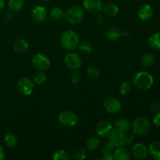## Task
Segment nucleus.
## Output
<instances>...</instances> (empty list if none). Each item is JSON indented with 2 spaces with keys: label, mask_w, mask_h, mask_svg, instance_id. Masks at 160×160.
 Segmentation results:
<instances>
[{
  "label": "nucleus",
  "mask_w": 160,
  "mask_h": 160,
  "mask_svg": "<svg viewBox=\"0 0 160 160\" xmlns=\"http://www.w3.org/2000/svg\"><path fill=\"white\" fill-rule=\"evenodd\" d=\"M133 84L136 88L141 90H148L152 87L154 84V78L148 72H138L134 77Z\"/></svg>",
  "instance_id": "f257e3e1"
},
{
  "label": "nucleus",
  "mask_w": 160,
  "mask_h": 160,
  "mask_svg": "<svg viewBox=\"0 0 160 160\" xmlns=\"http://www.w3.org/2000/svg\"><path fill=\"white\" fill-rule=\"evenodd\" d=\"M61 45L62 48L67 51L76 49L79 45V38L78 34L72 30L64 31L61 36Z\"/></svg>",
  "instance_id": "f03ea898"
},
{
  "label": "nucleus",
  "mask_w": 160,
  "mask_h": 160,
  "mask_svg": "<svg viewBox=\"0 0 160 160\" xmlns=\"http://www.w3.org/2000/svg\"><path fill=\"white\" fill-rule=\"evenodd\" d=\"M150 122L144 117H138L134 119L132 123V131L135 135L145 136L150 131Z\"/></svg>",
  "instance_id": "7ed1b4c3"
},
{
  "label": "nucleus",
  "mask_w": 160,
  "mask_h": 160,
  "mask_svg": "<svg viewBox=\"0 0 160 160\" xmlns=\"http://www.w3.org/2000/svg\"><path fill=\"white\" fill-rule=\"evenodd\" d=\"M84 12L81 7L78 6H72L65 12L64 18L71 24H78L82 21Z\"/></svg>",
  "instance_id": "20e7f679"
},
{
  "label": "nucleus",
  "mask_w": 160,
  "mask_h": 160,
  "mask_svg": "<svg viewBox=\"0 0 160 160\" xmlns=\"http://www.w3.org/2000/svg\"><path fill=\"white\" fill-rule=\"evenodd\" d=\"M32 65L38 71H45L51 65L50 59L45 54L38 53L32 58Z\"/></svg>",
  "instance_id": "39448f33"
},
{
  "label": "nucleus",
  "mask_w": 160,
  "mask_h": 160,
  "mask_svg": "<svg viewBox=\"0 0 160 160\" xmlns=\"http://www.w3.org/2000/svg\"><path fill=\"white\" fill-rule=\"evenodd\" d=\"M78 120L79 118L78 115L70 110L63 111L59 115V123L66 128H73L76 126Z\"/></svg>",
  "instance_id": "423d86ee"
},
{
  "label": "nucleus",
  "mask_w": 160,
  "mask_h": 160,
  "mask_svg": "<svg viewBox=\"0 0 160 160\" xmlns=\"http://www.w3.org/2000/svg\"><path fill=\"white\" fill-rule=\"evenodd\" d=\"M17 88L21 95L28 96L32 94L34 88V84L30 78H22L17 82Z\"/></svg>",
  "instance_id": "0eeeda50"
},
{
  "label": "nucleus",
  "mask_w": 160,
  "mask_h": 160,
  "mask_svg": "<svg viewBox=\"0 0 160 160\" xmlns=\"http://www.w3.org/2000/svg\"><path fill=\"white\" fill-rule=\"evenodd\" d=\"M64 62L66 66L72 70H78L82 65L81 56L75 52L67 53L64 57Z\"/></svg>",
  "instance_id": "6e6552de"
},
{
  "label": "nucleus",
  "mask_w": 160,
  "mask_h": 160,
  "mask_svg": "<svg viewBox=\"0 0 160 160\" xmlns=\"http://www.w3.org/2000/svg\"><path fill=\"white\" fill-rule=\"evenodd\" d=\"M113 131V126L108 120H102L97 124L95 131L98 137L108 138Z\"/></svg>",
  "instance_id": "1a4fd4ad"
},
{
  "label": "nucleus",
  "mask_w": 160,
  "mask_h": 160,
  "mask_svg": "<svg viewBox=\"0 0 160 160\" xmlns=\"http://www.w3.org/2000/svg\"><path fill=\"white\" fill-rule=\"evenodd\" d=\"M103 107L109 113L115 114L117 113L121 109V102L118 99L112 97L106 98L103 102Z\"/></svg>",
  "instance_id": "9d476101"
},
{
  "label": "nucleus",
  "mask_w": 160,
  "mask_h": 160,
  "mask_svg": "<svg viewBox=\"0 0 160 160\" xmlns=\"http://www.w3.org/2000/svg\"><path fill=\"white\" fill-rule=\"evenodd\" d=\"M124 138L125 133H122L120 131H117L114 128L113 131L108 137L109 143L111 144L115 148H119V147H122L123 145H124Z\"/></svg>",
  "instance_id": "9b49d317"
},
{
  "label": "nucleus",
  "mask_w": 160,
  "mask_h": 160,
  "mask_svg": "<svg viewBox=\"0 0 160 160\" xmlns=\"http://www.w3.org/2000/svg\"><path fill=\"white\" fill-rule=\"evenodd\" d=\"M31 20L36 23H42L46 20L47 11L44 6H35L31 10Z\"/></svg>",
  "instance_id": "f8f14e48"
},
{
  "label": "nucleus",
  "mask_w": 160,
  "mask_h": 160,
  "mask_svg": "<svg viewBox=\"0 0 160 160\" xmlns=\"http://www.w3.org/2000/svg\"><path fill=\"white\" fill-rule=\"evenodd\" d=\"M131 156L134 157V159L138 160H142L147 158L148 154V148H146L145 145L142 143H137L133 145L131 148Z\"/></svg>",
  "instance_id": "ddd939ff"
},
{
  "label": "nucleus",
  "mask_w": 160,
  "mask_h": 160,
  "mask_svg": "<svg viewBox=\"0 0 160 160\" xmlns=\"http://www.w3.org/2000/svg\"><path fill=\"white\" fill-rule=\"evenodd\" d=\"M83 6L87 12L92 14L99 13L102 9L101 0H84Z\"/></svg>",
  "instance_id": "4468645a"
},
{
  "label": "nucleus",
  "mask_w": 160,
  "mask_h": 160,
  "mask_svg": "<svg viewBox=\"0 0 160 160\" xmlns=\"http://www.w3.org/2000/svg\"><path fill=\"white\" fill-rule=\"evenodd\" d=\"M154 14V10L152 7L148 4L142 5L138 10V17L143 21L150 20Z\"/></svg>",
  "instance_id": "2eb2a0df"
},
{
  "label": "nucleus",
  "mask_w": 160,
  "mask_h": 160,
  "mask_svg": "<svg viewBox=\"0 0 160 160\" xmlns=\"http://www.w3.org/2000/svg\"><path fill=\"white\" fill-rule=\"evenodd\" d=\"M29 48V42L26 38H19L15 42L13 45V49L15 52L21 54L25 52Z\"/></svg>",
  "instance_id": "dca6fc26"
},
{
  "label": "nucleus",
  "mask_w": 160,
  "mask_h": 160,
  "mask_svg": "<svg viewBox=\"0 0 160 160\" xmlns=\"http://www.w3.org/2000/svg\"><path fill=\"white\" fill-rule=\"evenodd\" d=\"M131 158V154L129 150L125 148L119 147L113 152V159L115 160H129Z\"/></svg>",
  "instance_id": "f3484780"
},
{
  "label": "nucleus",
  "mask_w": 160,
  "mask_h": 160,
  "mask_svg": "<svg viewBox=\"0 0 160 160\" xmlns=\"http://www.w3.org/2000/svg\"><path fill=\"white\" fill-rule=\"evenodd\" d=\"M130 127L129 121L126 118H119L115 121L113 128L122 133H127L129 131Z\"/></svg>",
  "instance_id": "a211bd4d"
},
{
  "label": "nucleus",
  "mask_w": 160,
  "mask_h": 160,
  "mask_svg": "<svg viewBox=\"0 0 160 160\" xmlns=\"http://www.w3.org/2000/svg\"><path fill=\"white\" fill-rule=\"evenodd\" d=\"M106 38L111 42H116L122 37V31L117 27H110L106 33Z\"/></svg>",
  "instance_id": "6ab92c4d"
},
{
  "label": "nucleus",
  "mask_w": 160,
  "mask_h": 160,
  "mask_svg": "<svg viewBox=\"0 0 160 160\" xmlns=\"http://www.w3.org/2000/svg\"><path fill=\"white\" fill-rule=\"evenodd\" d=\"M156 62V57L151 52H146L141 57L140 62L145 68H150L154 65Z\"/></svg>",
  "instance_id": "aec40b11"
},
{
  "label": "nucleus",
  "mask_w": 160,
  "mask_h": 160,
  "mask_svg": "<svg viewBox=\"0 0 160 160\" xmlns=\"http://www.w3.org/2000/svg\"><path fill=\"white\" fill-rule=\"evenodd\" d=\"M119 7L114 3H109L104 7H102V11L103 12L106 17H114L119 13Z\"/></svg>",
  "instance_id": "412c9836"
},
{
  "label": "nucleus",
  "mask_w": 160,
  "mask_h": 160,
  "mask_svg": "<svg viewBox=\"0 0 160 160\" xmlns=\"http://www.w3.org/2000/svg\"><path fill=\"white\" fill-rule=\"evenodd\" d=\"M115 147L112 146L111 144L108 142L106 145L102 148V155L101 159L103 160H112L113 159V152L115 150Z\"/></svg>",
  "instance_id": "4be33fe9"
},
{
  "label": "nucleus",
  "mask_w": 160,
  "mask_h": 160,
  "mask_svg": "<svg viewBox=\"0 0 160 160\" xmlns=\"http://www.w3.org/2000/svg\"><path fill=\"white\" fill-rule=\"evenodd\" d=\"M150 156L156 160H160V142L155 141L149 145L148 150Z\"/></svg>",
  "instance_id": "5701e85b"
},
{
  "label": "nucleus",
  "mask_w": 160,
  "mask_h": 160,
  "mask_svg": "<svg viewBox=\"0 0 160 160\" xmlns=\"http://www.w3.org/2000/svg\"><path fill=\"white\" fill-rule=\"evenodd\" d=\"M148 44L152 48L160 50V33H154L148 38Z\"/></svg>",
  "instance_id": "b1692460"
},
{
  "label": "nucleus",
  "mask_w": 160,
  "mask_h": 160,
  "mask_svg": "<svg viewBox=\"0 0 160 160\" xmlns=\"http://www.w3.org/2000/svg\"><path fill=\"white\" fill-rule=\"evenodd\" d=\"M8 6L10 10L13 12H19L24 6V0H9Z\"/></svg>",
  "instance_id": "393cba45"
},
{
  "label": "nucleus",
  "mask_w": 160,
  "mask_h": 160,
  "mask_svg": "<svg viewBox=\"0 0 160 160\" xmlns=\"http://www.w3.org/2000/svg\"><path fill=\"white\" fill-rule=\"evenodd\" d=\"M50 17L52 20L59 21L65 17V12L59 7H55L50 12Z\"/></svg>",
  "instance_id": "a878e982"
},
{
  "label": "nucleus",
  "mask_w": 160,
  "mask_h": 160,
  "mask_svg": "<svg viewBox=\"0 0 160 160\" xmlns=\"http://www.w3.org/2000/svg\"><path fill=\"white\" fill-rule=\"evenodd\" d=\"M4 140L6 146L9 147V148H13V147H15L17 145V142H18L17 138L13 134H11V133L6 134Z\"/></svg>",
  "instance_id": "bb28decb"
},
{
  "label": "nucleus",
  "mask_w": 160,
  "mask_h": 160,
  "mask_svg": "<svg viewBox=\"0 0 160 160\" xmlns=\"http://www.w3.org/2000/svg\"><path fill=\"white\" fill-rule=\"evenodd\" d=\"M100 145V141L98 138L96 137H91L89 138L88 140L87 141L86 143V147L87 149L89 151H95V149L98 148V147Z\"/></svg>",
  "instance_id": "cd10ccee"
},
{
  "label": "nucleus",
  "mask_w": 160,
  "mask_h": 160,
  "mask_svg": "<svg viewBox=\"0 0 160 160\" xmlns=\"http://www.w3.org/2000/svg\"><path fill=\"white\" fill-rule=\"evenodd\" d=\"M52 159L54 160H69L70 159L68 152L63 149H60L56 151L53 154Z\"/></svg>",
  "instance_id": "c85d7f7f"
},
{
  "label": "nucleus",
  "mask_w": 160,
  "mask_h": 160,
  "mask_svg": "<svg viewBox=\"0 0 160 160\" xmlns=\"http://www.w3.org/2000/svg\"><path fill=\"white\" fill-rule=\"evenodd\" d=\"M78 49H79L80 52H81L84 55H88L89 53L92 52V46L89 42H84L78 45Z\"/></svg>",
  "instance_id": "c756f323"
},
{
  "label": "nucleus",
  "mask_w": 160,
  "mask_h": 160,
  "mask_svg": "<svg viewBox=\"0 0 160 160\" xmlns=\"http://www.w3.org/2000/svg\"><path fill=\"white\" fill-rule=\"evenodd\" d=\"M131 88H132V85L129 81H123L120 84V87H119V91L122 95H126L131 92Z\"/></svg>",
  "instance_id": "7c9ffc66"
},
{
  "label": "nucleus",
  "mask_w": 160,
  "mask_h": 160,
  "mask_svg": "<svg viewBox=\"0 0 160 160\" xmlns=\"http://www.w3.org/2000/svg\"><path fill=\"white\" fill-rule=\"evenodd\" d=\"M47 77L45 73H43V71H38V73H36L34 75V78H33V80H34V82L36 83L37 84H42L46 81Z\"/></svg>",
  "instance_id": "2f4dec72"
},
{
  "label": "nucleus",
  "mask_w": 160,
  "mask_h": 160,
  "mask_svg": "<svg viewBox=\"0 0 160 160\" xmlns=\"http://www.w3.org/2000/svg\"><path fill=\"white\" fill-rule=\"evenodd\" d=\"M88 75L92 78H97L99 76V70L97 67L95 66H88L86 70Z\"/></svg>",
  "instance_id": "473e14b6"
},
{
  "label": "nucleus",
  "mask_w": 160,
  "mask_h": 160,
  "mask_svg": "<svg viewBox=\"0 0 160 160\" xmlns=\"http://www.w3.org/2000/svg\"><path fill=\"white\" fill-rule=\"evenodd\" d=\"M73 156L77 160H84L87 157V152L84 149L80 148V149H77L73 152Z\"/></svg>",
  "instance_id": "72a5a7b5"
},
{
  "label": "nucleus",
  "mask_w": 160,
  "mask_h": 160,
  "mask_svg": "<svg viewBox=\"0 0 160 160\" xmlns=\"http://www.w3.org/2000/svg\"><path fill=\"white\" fill-rule=\"evenodd\" d=\"M81 73H80V72H78V70H73V72H72L70 77V81H71L72 84H78V83L80 82V81H81Z\"/></svg>",
  "instance_id": "f704fd0d"
},
{
  "label": "nucleus",
  "mask_w": 160,
  "mask_h": 160,
  "mask_svg": "<svg viewBox=\"0 0 160 160\" xmlns=\"http://www.w3.org/2000/svg\"><path fill=\"white\" fill-rule=\"evenodd\" d=\"M135 140V134H126L125 133V138H124V145H129L134 143Z\"/></svg>",
  "instance_id": "c9c22d12"
},
{
  "label": "nucleus",
  "mask_w": 160,
  "mask_h": 160,
  "mask_svg": "<svg viewBox=\"0 0 160 160\" xmlns=\"http://www.w3.org/2000/svg\"><path fill=\"white\" fill-rule=\"evenodd\" d=\"M150 110H151L152 113L155 114H157L160 112V104L158 102L154 103L151 106V108H150Z\"/></svg>",
  "instance_id": "e433bc0d"
},
{
  "label": "nucleus",
  "mask_w": 160,
  "mask_h": 160,
  "mask_svg": "<svg viewBox=\"0 0 160 160\" xmlns=\"http://www.w3.org/2000/svg\"><path fill=\"white\" fill-rule=\"evenodd\" d=\"M153 123L158 128H160V112L157 114H155L154 118H153Z\"/></svg>",
  "instance_id": "4c0bfd02"
},
{
  "label": "nucleus",
  "mask_w": 160,
  "mask_h": 160,
  "mask_svg": "<svg viewBox=\"0 0 160 160\" xmlns=\"http://www.w3.org/2000/svg\"><path fill=\"white\" fill-rule=\"evenodd\" d=\"M98 14V13H97ZM95 20H96V22L98 23H99V24H102L103 22V20H104V18H103V17L102 15H100V14H98V15L96 16V17H95Z\"/></svg>",
  "instance_id": "58836bf2"
},
{
  "label": "nucleus",
  "mask_w": 160,
  "mask_h": 160,
  "mask_svg": "<svg viewBox=\"0 0 160 160\" xmlns=\"http://www.w3.org/2000/svg\"><path fill=\"white\" fill-rule=\"evenodd\" d=\"M5 156H6V155H5V151L4 149H3L2 147L0 145V160H2L5 159Z\"/></svg>",
  "instance_id": "ea45409f"
},
{
  "label": "nucleus",
  "mask_w": 160,
  "mask_h": 160,
  "mask_svg": "<svg viewBox=\"0 0 160 160\" xmlns=\"http://www.w3.org/2000/svg\"><path fill=\"white\" fill-rule=\"evenodd\" d=\"M4 6H5L4 0H0V10H2V9L4 8Z\"/></svg>",
  "instance_id": "a19ab883"
},
{
  "label": "nucleus",
  "mask_w": 160,
  "mask_h": 160,
  "mask_svg": "<svg viewBox=\"0 0 160 160\" xmlns=\"http://www.w3.org/2000/svg\"><path fill=\"white\" fill-rule=\"evenodd\" d=\"M129 35H130L129 31H124L123 32H122V36H123V37H128Z\"/></svg>",
  "instance_id": "79ce46f5"
},
{
  "label": "nucleus",
  "mask_w": 160,
  "mask_h": 160,
  "mask_svg": "<svg viewBox=\"0 0 160 160\" xmlns=\"http://www.w3.org/2000/svg\"><path fill=\"white\" fill-rule=\"evenodd\" d=\"M41 1H42V2H49V1H51V0H41Z\"/></svg>",
  "instance_id": "37998d69"
}]
</instances>
